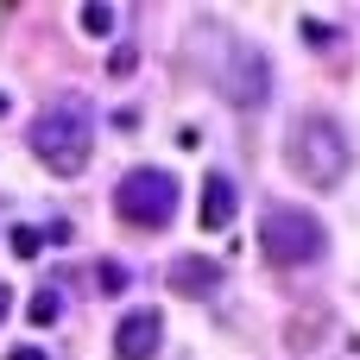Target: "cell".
Segmentation results:
<instances>
[{"label":"cell","mask_w":360,"mask_h":360,"mask_svg":"<svg viewBox=\"0 0 360 360\" xmlns=\"http://www.w3.org/2000/svg\"><path fill=\"white\" fill-rule=\"evenodd\" d=\"M285 158H291V171H297V177H304L310 190H335V184L348 177V165H354V152H348L342 127H335L329 114H316V108L291 120Z\"/></svg>","instance_id":"obj_2"},{"label":"cell","mask_w":360,"mask_h":360,"mask_svg":"<svg viewBox=\"0 0 360 360\" xmlns=\"http://www.w3.org/2000/svg\"><path fill=\"white\" fill-rule=\"evenodd\" d=\"M323 247H329V234H323V221L310 209L266 202V215H259V253L272 266H310V259H323Z\"/></svg>","instance_id":"obj_4"},{"label":"cell","mask_w":360,"mask_h":360,"mask_svg":"<svg viewBox=\"0 0 360 360\" xmlns=\"http://www.w3.org/2000/svg\"><path fill=\"white\" fill-rule=\"evenodd\" d=\"M0 114H6V95H0Z\"/></svg>","instance_id":"obj_16"},{"label":"cell","mask_w":360,"mask_h":360,"mask_svg":"<svg viewBox=\"0 0 360 360\" xmlns=\"http://www.w3.org/2000/svg\"><path fill=\"white\" fill-rule=\"evenodd\" d=\"M76 25H82L89 38H108V32H114V6H101V0H89V6L76 13Z\"/></svg>","instance_id":"obj_10"},{"label":"cell","mask_w":360,"mask_h":360,"mask_svg":"<svg viewBox=\"0 0 360 360\" xmlns=\"http://www.w3.org/2000/svg\"><path fill=\"white\" fill-rule=\"evenodd\" d=\"M6 247H13V259H38V253H44V234H38V228H13Z\"/></svg>","instance_id":"obj_11"},{"label":"cell","mask_w":360,"mask_h":360,"mask_svg":"<svg viewBox=\"0 0 360 360\" xmlns=\"http://www.w3.org/2000/svg\"><path fill=\"white\" fill-rule=\"evenodd\" d=\"M165 342V316L158 310H127L114 323V360H152Z\"/></svg>","instance_id":"obj_6"},{"label":"cell","mask_w":360,"mask_h":360,"mask_svg":"<svg viewBox=\"0 0 360 360\" xmlns=\"http://www.w3.org/2000/svg\"><path fill=\"white\" fill-rule=\"evenodd\" d=\"M165 285H171L177 297H209V291H221V259L177 253V259H171V272H165Z\"/></svg>","instance_id":"obj_7"},{"label":"cell","mask_w":360,"mask_h":360,"mask_svg":"<svg viewBox=\"0 0 360 360\" xmlns=\"http://www.w3.org/2000/svg\"><path fill=\"white\" fill-rule=\"evenodd\" d=\"M95 152V108L82 95H57L38 120H32V158L51 177H76Z\"/></svg>","instance_id":"obj_1"},{"label":"cell","mask_w":360,"mask_h":360,"mask_svg":"<svg viewBox=\"0 0 360 360\" xmlns=\"http://www.w3.org/2000/svg\"><path fill=\"white\" fill-rule=\"evenodd\" d=\"M234 209H240V190H234V177L209 171V184H202V234H221V228L234 221Z\"/></svg>","instance_id":"obj_8"},{"label":"cell","mask_w":360,"mask_h":360,"mask_svg":"<svg viewBox=\"0 0 360 360\" xmlns=\"http://www.w3.org/2000/svg\"><path fill=\"white\" fill-rule=\"evenodd\" d=\"M266 89H272V57H266L253 38H234L228 57H221V95H228L234 108H259Z\"/></svg>","instance_id":"obj_5"},{"label":"cell","mask_w":360,"mask_h":360,"mask_svg":"<svg viewBox=\"0 0 360 360\" xmlns=\"http://www.w3.org/2000/svg\"><path fill=\"white\" fill-rule=\"evenodd\" d=\"M95 278H101V291H114V297L127 291V266H120V259H101V266H95Z\"/></svg>","instance_id":"obj_12"},{"label":"cell","mask_w":360,"mask_h":360,"mask_svg":"<svg viewBox=\"0 0 360 360\" xmlns=\"http://www.w3.org/2000/svg\"><path fill=\"white\" fill-rule=\"evenodd\" d=\"M304 38H310V44H316V51H323V44H329V38H335V32H329V25H316V19H304Z\"/></svg>","instance_id":"obj_13"},{"label":"cell","mask_w":360,"mask_h":360,"mask_svg":"<svg viewBox=\"0 0 360 360\" xmlns=\"http://www.w3.org/2000/svg\"><path fill=\"white\" fill-rule=\"evenodd\" d=\"M6 310H13V291H6V285H0V323H6Z\"/></svg>","instance_id":"obj_15"},{"label":"cell","mask_w":360,"mask_h":360,"mask_svg":"<svg viewBox=\"0 0 360 360\" xmlns=\"http://www.w3.org/2000/svg\"><path fill=\"white\" fill-rule=\"evenodd\" d=\"M57 310H63V297H57V285H38V297L25 304V316H32L38 329H51V323H57Z\"/></svg>","instance_id":"obj_9"},{"label":"cell","mask_w":360,"mask_h":360,"mask_svg":"<svg viewBox=\"0 0 360 360\" xmlns=\"http://www.w3.org/2000/svg\"><path fill=\"white\" fill-rule=\"evenodd\" d=\"M177 196H184V184L171 177V171H158V165H139V171H127L120 184H114V215L127 221V228H171L177 221Z\"/></svg>","instance_id":"obj_3"},{"label":"cell","mask_w":360,"mask_h":360,"mask_svg":"<svg viewBox=\"0 0 360 360\" xmlns=\"http://www.w3.org/2000/svg\"><path fill=\"white\" fill-rule=\"evenodd\" d=\"M6 360H44V348H13Z\"/></svg>","instance_id":"obj_14"}]
</instances>
